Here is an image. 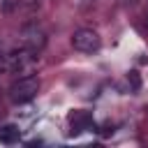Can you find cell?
<instances>
[{"mask_svg":"<svg viewBox=\"0 0 148 148\" xmlns=\"http://www.w3.org/2000/svg\"><path fill=\"white\" fill-rule=\"evenodd\" d=\"M37 90H39V79L32 76V74H28V76H21L18 81L12 83L9 97H12V102L23 104V102H30V99L37 95Z\"/></svg>","mask_w":148,"mask_h":148,"instance_id":"cell-2","label":"cell"},{"mask_svg":"<svg viewBox=\"0 0 148 148\" xmlns=\"http://www.w3.org/2000/svg\"><path fill=\"white\" fill-rule=\"evenodd\" d=\"M69 123H72V132H81V130H86L92 120H90V116L86 113V111H74L72 116H69Z\"/></svg>","mask_w":148,"mask_h":148,"instance_id":"cell-6","label":"cell"},{"mask_svg":"<svg viewBox=\"0 0 148 148\" xmlns=\"http://www.w3.org/2000/svg\"><path fill=\"white\" fill-rule=\"evenodd\" d=\"M72 46L76 51H81V53H92V51H97L102 46V37L92 28H79L72 35Z\"/></svg>","mask_w":148,"mask_h":148,"instance_id":"cell-3","label":"cell"},{"mask_svg":"<svg viewBox=\"0 0 148 148\" xmlns=\"http://www.w3.org/2000/svg\"><path fill=\"white\" fill-rule=\"evenodd\" d=\"M32 62H35V53L23 46V49L5 53L0 58V69H5V72H25V69H30Z\"/></svg>","mask_w":148,"mask_h":148,"instance_id":"cell-1","label":"cell"},{"mask_svg":"<svg viewBox=\"0 0 148 148\" xmlns=\"http://www.w3.org/2000/svg\"><path fill=\"white\" fill-rule=\"evenodd\" d=\"M23 42H25V49H30L32 53H37V51L44 46V35H42L39 30L30 28V30L23 32Z\"/></svg>","mask_w":148,"mask_h":148,"instance_id":"cell-4","label":"cell"},{"mask_svg":"<svg viewBox=\"0 0 148 148\" xmlns=\"http://www.w3.org/2000/svg\"><path fill=\"white\" fill-rule=\"evenodd\" d=\"M18 139H21V130H18L16 125H5V127L0 130V143L12 146V143H16Z\"/></svg>","mask_w":148,"mask_h":148,"instance_id":"cell-5","label":"cell"}]
</instances>
